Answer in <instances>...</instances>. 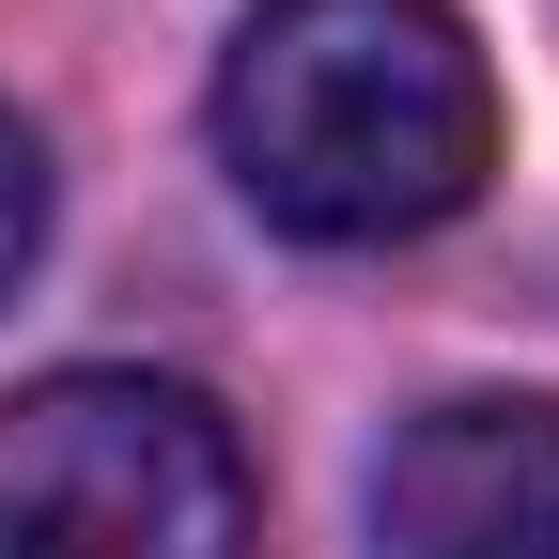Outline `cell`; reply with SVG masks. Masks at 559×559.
<instances>
[{"mask_svg": "<svg viewBox=\"0 0 559 559\" xmlns=\"http://www.w3.org/2000/svg\"><path fill=\"white\" fill-rule=\"evenodd\" d=\"M373 559H559V389L419 404L373 466Z\"/></svg>", "mask_w": 559, "mask_h": 559, "instance_id": "cell-3", "label": "cell"}, {"mask_svg": "<svg viewBox=\"0 0 559 559\" xmlns=\"http://www.w3.org/2000/svg\"><path fill=\"white\" fill-rule=\"evenodd\" d=\"M218 156L280 234L404 249L498 171L481 32L451 0H264L218 62Z\"/></svg>", "mask_w": 559, "mask_h": 559, "instance_id": "cell-1", "label": "cell"}, {"mask_svg": "<svg viewBox=\"0 0 559 559\" xmlns=\"http://www.w3.org/2000/svg\"><path fill=\"white\" fill-rule=\"evenodd\" d=\"M0 559H249V451L171 373H47L0 404Z\"/></svg>", "mask_w": 559, "mask_h": 559, "instance_id": "cell-2", "label": "cell"}, {"mask_svg": "<svg viewBox=\"0 0 559 559\" xmlns=\"http://www.w3.org/2000/svg\"><path fill=\"white\" fill-rule=\"evenodd\" d=\"M32 249H47V140L0 109V296L32 280Z\"/></svg>", "mask_w": 559, "mask_h": 559, "instance_id": "cell-4", "label": "cell"}]
</instances>
